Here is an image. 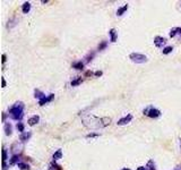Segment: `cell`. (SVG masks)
<instances>
[{"instance_id": "obj_20", "label": "cell", "mask_w": 181, "mask_h": 170, "mask_svg": "<svg viewBox=\"0 0 181 170\" xmlns=\"http://www.w3.org/2000/svg\"><path fill=\"white\" fill-rule=\"evenodd\" d=\"M179 31H180V27H174V29H172L171 32H170V37H177V34H179Z\"/></svg>"}, {"instance_id": "obj_19", "label": "cell", "mask_w": 181, "mask_h": 170, "mask_svg": "<svg viewBox=\"0 0 181 170\" xmlns=\"http://www.w3.org/2000/svg\"><path fill=\"white\" fill-rule=\"evenodd\" d=\"M18 168L21 170H29V166L27 164V163H24V162H19L18 164Z\"/></svg>"}, {"instance_id": "obj_31", "label": "cell", "mask_w": 181, "mask_h": 170, "mask_svg": "<svg viewBox=\"0 0 181 170\" xmlns=\"http://www.w3.org/2000/svg\"><path fill=\"white\" fill-rule=\"evenodd\" d=\"M2 88H6V80L2 77Z\"/></svg>"}, {"instance_id": "obj_2", "label": "cell", "mask_w": 181, "mask_h": 170, "mask_svg": "<svg viewBox=\"0 0 181 170\" xmlns=\"http://www.w3.org/2000/svg\"><path fill=\"white\" fill-rule=\"evenodd\" d=\"M129 59L132 62H136V64H144V62L147 61V57L145 55L138 53V52H132V53L129 55Z\"/></svg>"}, {"instance_id": "obj_32", "label": "cell", "mask_w": 181, "mask_h": 170, "mask_svg": "<svg viewBox=\"0 0 181 170\" xmlns=\"http://www.w3.org/2000/svg\"><path fill=\"white\" fill-rule=\"evenodd\" d=\"M137 170H147V169H146V167H138Z\"/></svg>"}, {"instance_id": "obj_10", "label": "cell", "mask_w": 181, "mask_h": 170, "mask_svg": "<svg viewBox=\"0 0 181 170\" xmlns=\"http://www.w3.org/2000/svg\"><path fill=\"white\" fill-rule=\"evenodd\" d=\"M34 96H35L36 99H37V100H39V101H40V100H42V99H44V98H45V94H44L43 92H41V91H40V90H34Z\"/></svg>"}, {"instance_id": "obj_8", "label": "cell", "mask_w": 181, "mask_h": 170, "mask_svg": "<svg viewBox=\"0 0 181 170\" xmlns=\"http://www.w3.org/2000/svg\"><path fill=\"white\" fill-rule=\"evenodd\" d=\"M40 121V117L39 116H33V117H31V118L27 120V124H29V126H34V125H36L37 123Z\"/></svg>"}, {"instance_id": "obj_16", "label": "cell", "mask_w": 181, "mask_h": 170, "mask_svg": "<svg viewBox=\"0 0 181 170\" xmlns=\"http://www.w3.org/2000/svg\"><path fill=\"white\" fill-rule=\"evenodd\" d=\"M82 82H83V78L82 77H77L76 80H74V81H72V86H78L79 84H82Z\"/></svg>"}, {"instance_id": "obj_3", "label": "cell", "mask_w": 181, "mask_h": 170, "mask_svg": "<svg viewBox=\"0 0 181 170\" xmlns=\"http://www.w3.org/2000/svg\"><path fill=\"white\" fill-rule=\"evenodd\" d=\"M143 113L146 115V116H148V117H151V118H159L160 116H161V111H160L159 109L152 108V107L144 109Z\"/></svg>"}, {"instance_id": "obj_25", "label": "cell", "mask_w": 181, "mask_h": 170, "mask_svg": "<svg viewBox=\"0 0 181 170\" xmlns=\"http://www.w3.org/2000/svg\"><path fill=\"white\" fill-rule=\"evenodd\" d=\"M93 57H94V53H92V55H88V56L86 57V62H89V61H92Z\"/></svg>"}, {"instance_id": "obj_13", "label": "cell", "mask_w": 181, "mask_h": 170, "mask_svg": "<svg viewBox=\"0 0 181 170\" xmlns=\"http://www.w3.org/2000/svg\"><path fill=\"white\" fill-rule=\"evenodd\" d=\"M22 10L24 14H29V10H31V4H29V1L27 2H24V5H23L22 7Z\"/></svg>"}, {"instance_id": "obj_15", "label": "cell", "mask_w": 181, "mask_h": 170, "mask_svg": "<svg viewBox=\"0 0 181 170\" xmlns=\"http://www.w3.org/2000/svg\"><path fill=\"white\" fill-rule=\"evenodd\" d=\"M53 160L54 161H57V160H59V159H61L62 158V151L61 150H58L57 152H54V154H53Z\"/></svg>"}, {"instance_id": "obj_23", "label": "cell", "mask_w": 181, "mask_h": 170, "mask_svg": "<svg viewBox=\"0 0 181 170\" xmlns=\"http://www.w3.org/2000/svg\"><path fill=\"white\" fill-rule=\"evenodd\" d=\"M48 170H61V167L58 166V164H56V161L51 164L50 167H49V169Z\"/></svg>"}, {"instance_id": "obj_11", "label": "cell", "mask_w": 181, "mask_h": 170, "mask_svg": "<svg viewBox=\"0 0 181 170\" xmlns=\"http://www.w3.org/2000/svg\"><path fill=\"white\" fill-rule=\"evenodd\" d=\"M17 22H18V21H17V18H11V19H9V21H8V24H7V29H9V30H11V29H13V27H15V26H16V25H17Z\"/></svg>"}, {"instance_id": "obj_21", "label": "cell", "mask_w": 181, "mask_h": 170, "mask_svg": "<svg viewBox=\"0 0 181 170\" xmlns=\"http://www.w3.org/2000/svg\"><path fill=\"white\" fill-rule=\"evenodd\" d=\"M16 128L18 129V132H21V133H24L25 131V126H24V124L23 123H17V125H16Z\"/></svg>"}, {"instance_id": "obj_17", "label": "cell", "mask_w": 181, "mask_h": 170, "mask_svg": "<svg viewBox=\"0 0 181 170\" xmlns=\"http://www.w3.org/2000/svg\"><path fill=\"white\" fill-rule=\"evenodd\" d=\"M146 169L147 170H156V168H155V163H154L153 160H150V161H148L147 166H146Z\"/></svg>"}, {"instance_id": "obj_30", "label": "cell", "mask_w": 181, "mask_h": 170, "mask_svg": "<svg viewBox=\"0 0 181 170\" xmlns=\"http://www.w3.org/2000/svg\"><path fill=\"white\" fill-rule=\"evenodd\" d=\"M2 168H4L2 170H7V163H6V162H2Z\"/></svg>"}, {"instance_id": "obj_26", "label": "cell", "mask_w": 181, "mask_h": 170, "mask_svg": "<svg viewBox=\"0 0 181 170\" xmlns=\"http://www.w3.org/2000/svg\"><path fill=\"white\" fill-rule=\"evenodd\" d=\"M105 47H107V42H102L101 44L99 45V50H103Z\"/></svg>"}, {"instance_id": "obj_29", "label": "cell", "mask_w": 181, "mask_h": 170, "mask_svg": "<svg viewBox=\"0 0 181 170\" xmlns=\"http://www.w3.org/2000/svg\"><path fill=\"white\" fill-rule=\"evenodd\" d=\"M6 60H7V58H6V55L4 53V55H2V64H5V62H6Z\"/></svg>"}, {"instance_id": "obj_22", "label": "cell", "mask_w": 181, "mask_h": 170, "mask_svg": "<svg viewBox=\"0 0 181 170\" xmlns=\"http://www.w3.org/2000/svg\"><path fill=\"white\" fill-rule=\"evenodd\" d=\"M172 50H173V47H165V48L162 50V52H163V55H169V53L172 52Z\"/></svg>"}, {"instance_id": "obj_14", "label": "cell", "mask_w": 181, "mask_h": 170, "mask_svg": "<svg viewBox=\"0 0 181 170\" xmlns=\"http://www.w3.org/2000/svg\"><path fill=\"white\" fill-rule=\"evenodd\" d=\"M128 8H129L128 5H124V6H122L121 8H119V9L117 10V16H122L123 14H124V11H126Z\"/></svg>"}, {"instance_id": "obj_6", "label": "cell", "mask_w": 181, "mask_h": 170, "mask_svg": "<svg viewBox=\"0 0 181 170\" xmlns=\"http://www.w3.org/2000/svg\"><path fill=\"white\" fill-rule=\"evenodd\" d=\"M109 35H110V41L111 42H116L117 37H118V32L116 29H111L109 31Z\"/></svg>"}, {"instance_id": "obj_7", "label": "cell", "mask_w": 181, "mask_h": 170, "mask_svg": "<svg viewBox=\"0 0 181 170\" xmlns=\"http://www.w3.org/2000/svg\"><path fill=\"white\" fill-rule=\"evenodd\" d=\"M31 136H32V133H31V132H24V133L21 134L19 140L22 141V142H26V141H29V138H31Z\"/></svg>"}, {"instance_id": "obj_27", "label": "cell", "mask_w": 181, "mask_h": 170, "mask_svg": "<svg viewBox=\"0 0 181 170\" xmlns=\"http://www.w3.org/2000/svg\"><path fill=\"white\" fill-rule=\"evenodd\" d=\"M99 136V134H95V133H91V134H88L86 137L87 138H91V137H97Z\"/></svg>"}, {"instance_id": "obj_24", "label": "cell", "mask_w": 181, "mask_h": 170, "mask_svg": "<svg viewBox=\"0 0 181 170\" xmlns=\"http://www.w3.org/2000/svg\"><path fill=\"white\" fill-rule=\"evenodd\" d=\"M2 162H6V160H7V150L4 148H2Z\"/></svg>"}, {"instance_id": "obj_5", "label": "cell", "mask_w": 181, "mask_h": 170, "mask_svg": "<svg viewBox=\"0 0 181 170\" xmlns=\"http://www.w3.org/2000/svg\"><path fill=\"white\" fill-rule=\"evenodd\" d=\"M131 120H132V116H131V115H127V116H124V117L119 119L118 123H117V125L124 126V125H127V124H129Z\"/></svg>"}, {"instance_id": "obj_9", "label": "cell", "mask_w": 181, "mask_h": 170, "mask_svg": "<svg viewBox=\"0 0 181 170\" xmlns=\"http://www.w3.org/2000/svg\"><path fill=\"white\" fill-rule=\"evenodd\" d=\"M13 133V126L10 123H6L5 124V134L7 135V136H10Z\"/></svg>"}, {"instance_id": "obj_4", "label": "cell", "mask_w": 181, "mask_h": 170, "mask_svg": "<svg viewBox=\"0 0 181 170\" xmlns=\"http://www.w3.org/2000/svg\"><path fill=\"white\" fill-rule=\"evenodd\" d=\"M167 43V39L162 37H154V45L156 48H163Z\"/></svg>"}, {"instance_id": "obj_28", "label": "cell", "mask_w": 181, "mask_h": 170, "mask_svg": "<svg viewBox=\"0 0 181 170\" xmlns=\"http://www.w3.org/2000/svg\"><path fill=\"white\" fill-rule=\"evenodd\" d=\"M94 75L96 76V77H100V76H102L103 75V72H101V70H97V72H95Z\"/></svg>"}, {"instance_id": "obj_33", "label": "cell", "mask_w": 181, "mask_h": 170, "mask_svg": "<svg viewBox=\"0 0 181 170\" xmlns=\"http://www.w3.org/2000/svg\"><path fill=\"white\" fill-rule=\"evenodd\" d=\"M41 2H42V4H47V2H48V0H42Z\"/></svg>"}, {"instance_id": "obj_12", "label": "cell", "mask_w": 181, "mask_h": 170, "mask_svg": "<svg viewBox=\"0 0 181 170\" xmlns=\"http://www.w3.org/2000/svg\"><path fill=\"white\" fill-rule=\"evenodd\" d=\"M9 163L11 164V166H14V164H18L19 163V155L18 154H14L11 156V159H10V161Z\"/></svg>"}, {"instance_id": "obj_1", "label": "cell", "mask_w": 181, "mask_h": 170, "mask_svg": "<svg viewBox=\"0 0 181 170\" xmlns=\"http://www.w3.org/2000/svg\"><path fill=\"white\" fill-rule=\"evenodd\" d=\"M24 103L22 101H18L9 109V115L14 120H22L24 117Z\"/></svg>"}, {"instance_id": "obj_34", "label": "cell", "mask_w": 181, "mask_h": 170, "mask_svg": "<svg viewBox=\"0 0 181 170\" xmlns=\"http://www.w3.org/2000/svg\"><path fill=\"white\" fill-rule=\"evenodd\" d=\"M121 170H130V169H128V168H123V169H121Z\"/></svg>"}, {"instance_id": "obj_18", "label": "cell", "mask_w": 181, "mask_h": 170, "mask_svg": "<svg viewBox=\"0 0 181 170\" xmlns=\"http://www.w3.org/2000/svg\"><path fill=\"white\" fill-rule=\"evenodd\" d=\"M72 67L75 68V69H78V70H82L83 68H84V62H82V61H78V62H75Z\"/></svg>"}]
</instances>
